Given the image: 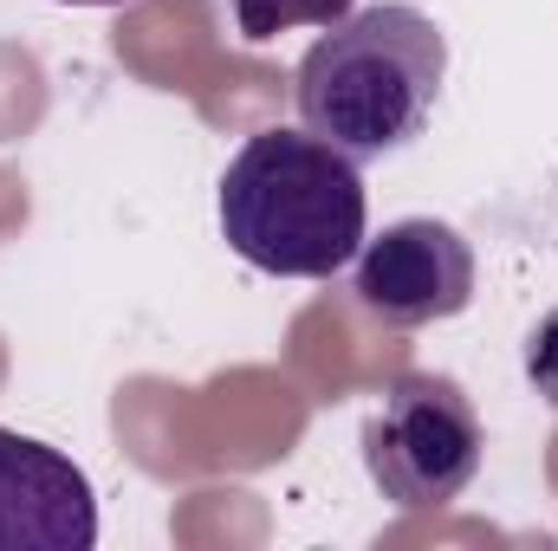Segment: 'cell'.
<instances>
[{
  "label": "cell",
  "instance_id": "6da1fadb",
  "mask_svg": "<svg viewBox=\"0 0 558 551\" xmlns=\"http://www.w3.org/2000/svg\"><path fill=\"white\" fill-rule=\"evenodd\" d=\"M448 85V39L410 0L351 7L338 26H325L299 72L292 105L299 124L351 162H384L428 131Z\"/></svg>",
  "mask_w": 558,
  "mask_h": 551
},
{
  "label": "cell",
  "instance_id": "7a4b0ae2",
  "mask_svg": "<svg viewBox=\"0 0 558 551\" xmlns=\"http://www.w3.org/2000/svg\"><path fill=\"white\" fill-rule=\"evenodd\" d=\"M215 221L234 260L274 279H331L364 247V175L312 131H260L234 149L215 188Z\"/></svg>",
  "mask_w": 558,
  "mask_h": 551
},
{
  "label": "cell",
  "instance_id": "3957f363",
  "mask_svg": "<svg viewBox=\"0 0 558 551\" xmlns=\"http://www.w3.org/2000/svg\"><path fill=\"white\" fill-rule=\"evenodd\" d=\"M481 415L454 377L410 370L384 390V403L364 421V467L371 487L397 513H435L461 500L481 474Z\"/></svg>",
  "mask_w": 558,
  "mask_h": 551
},
{
  "label": "cell",
  "instance_id": "277c9868",
  "mask_svg": "<svg viewBox=\"0 0 558 551\" xmlns=\"http://www.w3.org/2000/svg\"><path fill=\"white\" fill-rule=\"evenodd\" d=\"M351 298L397 331L461 318L474 305V247L435 215L390 221L384 234H364L351 260Z\"/></svg>",
  "mask_w": 558,
  "mask_h": 551
},
{
  "label": "cell",
  "instance_id": "5b68a950",
  "mask_svg": "<svg viewBox=\"0 0 558 551\" xmlns=\"http://www.w3.org/2000/svg\"><path fill=\"white\" fill-rule=\"evenodd\" d=\"M98 493L85 467L20 428H0V551H92Z\"/></svg>",
  "mask_w": 558,
  "mask_h": 551
},
{
  "label": "cell",
  "instance_id": "8992f818",
  "mask_svg": "<svg viewBox=\"0 0 558 551\" xmlns=\"http://www.w3.org/2000/svg\"><path fill=\"white\" fill-rule=\"evenodd\" d=\"M357 0H234V26L254 39V46H267L279 33H292V26H338L344 13H351Z\"/></svg>",
  "mask_w": 558,
  "mask_h": 551
},
{
  "label": "cell",
  "instance_id": "52a82bcc",
  "mask_svg": "<svg viewBox=\"0 0 558 551\" xmlns=\"http://www.w3.org/2000/svg\"><path fill=\"white\" fill-rule=\"evenodd\" d=\"M526 370H533L539 390H558V311L533 331V344H526Z\"/></svg>",
  "mask_w": 558,
  "mask_h": 551
},
{
  "label": "cell",
  "instance_id": "ba28073f",
  "mask_svg": "<svg viewBox=\"0 0 558 551\" xmlns=\"http://www.w3.org/2000/svg\"><path fill=\"white\" fill-rule=\"evenodd\" d=\"M59 7H124V0H59Z\"/></svg>",
  "mask_w": 558,
  "mask_h": 551
}]
</instances>
